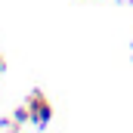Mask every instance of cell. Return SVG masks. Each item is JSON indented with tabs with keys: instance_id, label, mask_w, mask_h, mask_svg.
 Listing matches in <instances>:
<instances>
[{
	"instance_id": "obj_1",
	"label": "cell",
	"mask_w": 133,
	"mask_h": 133,
	"mask_svg": "<svg viewBox=\"0 0 133 133\" xmlns=\"http://www.w3.org/2000/svg\"><path fill=\"white\" fill-rule=\"evenodd\" d=\"M25 105L31 111V124L34 127H50V121H53V102H50V96L43 90H34L31 96L25 99Z\"/></svg>"
},
{
	"instance_id": "obj_2",
	"label": "cell",
	"mask_w": 133,
	"mask_h": 133,
	"mask_svg": "<svg viewBox=\"0 0 133 133\" xmlns=\"http://www.w3.org/2000/svg\"><path fill=\"white\" fill-rule=\"evenodd\" d=\"M3 65H6V62H3V56H0V71H3Z\"/></svg>"
},
{
	"instance_id": "obj_3",
	"label": "cell",
	"mask_w": 133,
	"mask_h": 133,
	"mask_svg": "<svg viewBox=\"0 0 133 133\" xmlns=\"http://www.w3.org/2000/svg\"><path fill=\"white\" fill-rule=\"evenodd\" d=\"M0 74H3V71H0Z\"/></svg>"
},
{
	"instance_id": "obj_4",
	"label": "cell",
	"mask_w": 133,
	"mask_h": 133,
	"mask_svg": "<svg viewBox=\"0 0 133 133\" xmlns=\"http://www.w3.org/2000/svg\"><path fill=\"white\" fill-rule=\"evenodd\" d=\"M130 3H133V0H130Z\"/></svg>"
}]
</instances>
